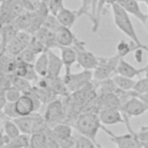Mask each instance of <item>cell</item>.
Segmentation results:
<instances>
[{
    "label": "cell",
    "instance_id": "8992f818",
    "mask_svg": "<svg viewBox=\"0 0 148 148\" xmlns=\"http://www.w3.org/2000/svg\"><path fill=\"white\" fill-rule=\"evenodd\" d=\"M62 79H64L68 90L71 92H74V91L81 89L82 87H84L86 84H88L89 82H91L94 76H92V71L83 69V72H80V73L65 74V76Z\"/></svg>",
    "mask_w": 148,
    "mask_h": 148
},
{
    "label": "cell",
    "instance_id": "f35d334b",
    "mask_svg": "<svg viewBox=\"0 0 148 148\" xmlns=\"http://www.w3.org/2000/svg\"><path fill=\"white\" fill-rule=\"evenodd\" d=\"M136 96H139V97L148 105V91H147V92H143V94H140V95H136Z\"/></svg>",
    "mask_w": 148,
    "mask_h": 148
},
{
    "label": "cell",
    "instance_id": "5b68a950",
    "mask_svg": "<svg viewBox=\"0 0 148 148\" xmlns=\"http://www.w3.org/2000/svg\"><path fill=\"white\" fill-rule=\"evenodd\" d=\"M44 119L47 123V125L51 127L65 120V108L60 98H56L50 103H47L44 112Z\"/></svg>",
    "mask_w": 148,
    "mask_h": 148
},
{
    "label": "cell",
    "instance_id": "e0dca14e",
    "mask_svg": "<svg viewBox=\"0 0 148 148\" xmlns=\"http://www.w3.org/2000/svg\"><path fill=\"white\" fill-rule=\"evenodd\" d=\"M47 53H49V73H47V76L58 77L60 75L61 68L64 66L62 59H61V57H58L56 53H53L51 49H47Z\"/></svg>",
    "mask_w": 148,
    "mask_h": 148
},
{
    "label": "cell",
    "instance_id": "ba28073f",
    "mask_svg": "<svg viewBox=\"0 0 148 148\" xmlns=\"http://www.w3.org/2000/svg\"><path fill=\"white\" fill-rule=\"evenodd\" d=\"M101 130H103L110 138H111V141H113L117 147L119 148H131V147H142V143L141 141L134 135V133L132 132H128L127 134H123V135H116L113 134L112 132H110L105 125L102 124V127Z\"/></svg>",
    "mask_w": 148,
    "mask_h": 148
},
{
    "label": "cell",
    "instance_id": "1f68e13d",
    "mask_svg": "<svg viewBox=\"0 0 148 148\" xmlns=\"http://www.w3.org/2000/svg\"><path fill=\"white\" fill-rule=\"evenodd\" d=\"M133 90H134L135 95H140V94H143V92L148 91V74L145 77L139 79L135 82V86H134Z\"/></svg>",
    "mask_w": 148,
    "mask_h": 148
},
{
    "label": "cell",
    "instance_id": "f546056e",
    "mask_svg": "<svg viewBox=\"0 0 148 148\" xmlns=\"http://www.w3.org/2000/svg\"><path fill=\"white\" fill-rule=\"evenodd\" d=\"M15 58H17V59H20V60H23V61H25V62H28V64H35V61H36V59H37V54H36L31 49L27 47V49H24L18 56H16Z\"/></svg>",
    "mask_w": 148,
    "mask_h": 148
},
{
    "label": "cell",
    "instance_id": "ab89813d",
    "mask_svg": "<svg viewBox=\"0 0 148 148\" xmlns=\"http://www.w3.org/2000/svg\"><path fill=\"white\" fill-rule=\"evenodd\" d=\"M146 25H147V30H148V17H147V21H146Z\"/></svg>",
    "mask_w": 148,
    "mask_h": 148
},
{
    "label": "cell",
    "instance_id": "ffe728a7",
    "mask_svg": "<svg viewBox=\"0 0 148 148\" xmlns=\"http://www.w3.org/2000/svg\"><path fill=\"white\" fill-rule=\"evenodd\" d=\"M34 13L35 12H29V10H24L23 13H21L20 15H17L14 20H13V24L18 29V30H27V28L30 25L32 17H34Z\"/></svg>",
    "mask_w": 148,
    "mask_h": 148
},
{
    "label": "cell",
    "instance_id": "52a82bcc",
    "mask_svg": "<svg viewBox=\"0 0 148 148\" xmlns=\"http://www.w3.org/2000/svg\"><path fill=\"white\" fill-rule=\"evenodd\" d=\"M32 38V35L29 34L25 30H18V32L16 34V36L10 40V43L7 45L6 52L12 56V57H16L18 56L24 49H27L30 44V40Z\"/></svg>",
    "mask_w": 148,
    "mask_h": 148
},
{
    "label": "cell",
    "instance_id": "ac0fdd59",
    "mask_svg": "<svg viewBox=\"0 0 148 148\" xmlns=\"http://www.w3.org/2000/svg\"><path fill=\"white\" fill-rule=\"evenodd\" d=\"M57 17L59 20V22L61 23V25H65V27H72L75 21L79 18V15H77V12H74L72 9H68L66 7H62L57 14Z\"/></svg>",
    "mask_w": 148,
    "mask_h": 148
},
{
    "label": "cell",
    "instance_id": "5bb4252c",
    "mask_svg": "<svg viewBox=\"0 0 148 148\" xmlns=\"http://www.w3.org/2000/svg\"><path fill=\"white\" fill-rule=\"evenodd\" d=\"M60 49V57L62 59L64 66H65V74H69L71 73V67L73 66L74 62H76L77 56H76V50L75 47L72 46H59Z\"/></svg>",
    "mask_w": 148,
    "mask_h": 148
},
{
    "label": "cell",
    "instance_id": "e575fe53",
    "mask_svg": "<svg viewBox=\"0 0 148 148\" xmlns=\"http://www.w3.org/2000/svg\"><path fill=\"white\" fill-rule=\"evenodd\" d=\"M131 132L134 133V135L141 141L142 147H148V128L141 127V130H140L139 132H134L133 130H132Z\"/></svg>",
    "mask_w": 148,
    "mask_h": 148
},
{
    "label": "cell",
    "instance_id": "cb8c5ba5",
    "mask_svg": "<svg viewBox=\"0 0 148 148\" xmlns=\"http://www.w3.org/2000/svg\"><path fill=\"white\" fill-rule=\"evenodd\" d=\"M47 136L45 131H39L30 134V147L31 148H46Z\"/></svg>",
    "mask_w": 148,
    "mask_h": 148
},
{
    "label": "cell",
    "instance_id": "2e32d148",
    "mask_svg": "<svg viewBox=\"0 0 148 148\" xmlns=\"http://www.w3.org/2000/svg\"><path fill=\"white\" fill-rule=\"evenodd\" d=\"M17 32H18V29L13 23L1 24V47H2L1 53H5L6 52L7 45L16 36Z\"/></svg>",
    "mask_w": 148,
    "mask_h": 148
},
{
    "label": "cell",
    "instance_id": "4316f807",
    "mask_svg": "<svg viewBox=\"0 0 148 148\" xmlns=\"http://www.w3.org/2000/svg\"><path fill=\"white\" fill-rule=\"evenodd\" d=\"M136 49H139V46L132 40V43L130 44V43H127L126 40H124V39H121L118 44H117V53L121 57V58H124V57H126L130 52H132V51H135Z\"/></svg>",
    "mask_w": 148,
    "mask_h": 148
},
{
    "label": "cell",
    "instance_id": "f1b7e54d",
    "mask_svg": "<svg viewBox=\"0 0 148 148\" xmlns=\"http://www.w3.org/2000/svg\"><path fill=\"white\" fill-rule=\"evenodd\" d=\"M43 25L46 27L47 29H50V30H52V31L54 32V31L61 25V23L59 22V20H58V17H57L56 14L49 13V14L45 16V18H44V23H43Z\"/></svg>",
    "mask_w": 148,
    "mask_h": 148
},
{
    "label": "cell",
    "instance_id": "603a6c76",
    "mask_svg": "<svg viewBox=\"0 0 148 148\" xmlns=\"http://www.w3.org/2000/svg\"><path fill=\"white\" fill-rule=\"evenodd\" d=\"M99 91L98 94H108V92H116V94H120L123 90L116 84V82L113 81L112 77H108L105 80L99 81Z\"/></svg>",
    "mask_w": 148,
    "mask_h": 148
},
{
    "label": "cell",
    "instance_id": "83f0119b",
    "mask_svg": "<svg viewBox=\"0 0 148 148\" xmlns=\"http://www.w3.org/2000/svg\"><path fill=\"white\" fill-rule=\"evenodd\" d=\"M96 146L98 145L94 140H91L90 138L83 134H80V136L75 138V145H74L75 148H94Z\"/></svg>",
    "mask_w": 148,
    "mask_h": 148
},
{
    "label": "cell",
    "instance_id": "6da1fadb",
    "mask_svg": "<svg viewBox=\"0 0 148 148\" xmlns=\"http://www.w3.org/2000/svg\"><path fill=\"white\" fill-rule=\"evenodd\" d=\"M111 9H112V14H113V21H114V24L117 25V28L121 32H124L131 40H133L139 47H141L148 52V47L141 43L140 38L136 35V31L133 27L131 18H130V14L116 1H113L111 3Z\"/></svg>",
    "mask_w": 148,
    "mask_h": 148
},
{
    "label": "cell",
    "instance_id": "7a4b0ae2",
    "mask_svg": "<svg viewBox=\"0 0 148 148\" xmlns=\"http://www.w3.org/2000/svg\"><path fill=\"white\" fill-rule=\"evenodd\" d=\"M74 127L80 134H83L96 142V135L102 127V121L97 112L83 111L74 121Z\"/></svg>",
    "mask_w": 148,
    "mask_h": 148
},
{
    "label": "cell",
    "instance_id": "74e56055",
    "mask_svg": "<svg viewBox=\"0 0 148 148\" xmlns=\"http://www.w3.org/2000/svg\"><path fill=\"white\" fill-rule=\"evenodd\" d=\"M143 49H141V47H139V49H136L135 51H134V54H135V60H136V62H142V54H143Z\"/></svg>",
    "mask_w": 148,
    "mask_h": 148
},
{
    "label": "cell",
    "instance_id": "836d02e7",
    "mask_svg": "<svg viewBox=\"0 0 148 148\" xmlns=\"http://www.w3.org/2000/svg\"><path fill=\"white\" fill-rule=\"evenodd\" d=\"M1 112L5 116L9 117V118H16V117H18L17 111H16V106H15V102H7V104L3 108H1Z\"/></svg>",
    "mask_w": 148,
    "mask_h": 148
},
{
    "label": "cell",
    "instance_id": "b9f144b4",
    "mask_svg": "<svg viewBox=\"0 0 148 148\" xmlns=\"http://www.w3.org/2000/svg\"><path fill=\"white\" fill-rule=\"evenodd\" d=\"M136 1H139V2H143V0H136Z\"/></svg>",
    "mask_w": 148,
    "mask_h": 148
},
{
    "label": "cell",
    "instance_id": "7402d4cb",
    "mask_svg": "<svg viewBox=\"0 0 148 148\" xmlns=\"http://www.w3.org/2000/svg\"><path fill=\"white\" fill-rule=\"evenodd\" d=\"M112 79L116 82V84L121 90H125V91L133 90L134 89V86H135V82H136L133 77H128V76H125V75H121V74H118V73Z\"/></svg>",
    "mask_w": 148,
    "mask_h": 148
},
{
    "label": "cell",
    "instance_id": "3957f363",
    "mask_svg": "<svg viewBox=\"0 0 148 148\" xmlns=\"http://www.w3.org/2000/svg\"><path fill=\"white\" fill-rule=\"evenodd\" d=\"M121 57L117 53L113 57L110 58H101L99 57V62L98 65L92 69V76L95 81H102L111 76L112 73H116L117 67L119 65Z\"/></svg>",
    "mask_w": 148,
    "mask_h": 148
},
{
    "label": "cell",
    "instance_id": "d590c367",
    "mask_svg": "<svg viewBox=\"0 0 148 148\" xmlns=\"http://www.w3.org/2000/svg\"><path fill=\"white\" fill-rule=\"evenodd\" d=\"M81 1H82L81 7L79 8V10H76L79 17H80L81 15L86 14V15H89V16H90V20H91V13L89 12V10L91 9V0H81Z\"/></svg>",
    "mask_w": 148,
    "mask_h": 148
},
{
    "label": "cell",
    "instance_id": "30bf717a",
    "mask_svg": "<svg viewBox=\"0 0 148 148\" xmlns=\"http://www.w3.org/2000/svg\"><path fill=\"white\" fill-rule=\"evenodd\" d=\"M117 3H119L128 14L135 16L136 18H139L143 24H146V21H147V17L148 15L145 14L141 9H140V6H139V1L136 0H114Z\"/></svg>",
    "mask_w": 148,
    "mask_h": 148
},
{
    "label": "cell",
    "instance_id": "4dcf8cb0",
    "mask_svg": "<svg viewBox=\"0 0 148 148\" xmlns=\"http://www.w3.org/2000/svg\"><path fill=\"white\" fill-rule=\"evenodd\" d=\"M1 91H5V95H6L8 102H16L23 95V92L15 86H12L7 90H1Z\"/></svg>",
    "mask_w": 148,
    "mask_h": 148
},
{
    "label": "cell",
    "instance_id": "d6986e66",
    "mask_svg": "<svg viewBox=\"0 0 148 148\" xmlns=\"http://www.w3.org/2000/svg\"><path fill=\"white\" fill-rule=\"evenodd\" d=\"M34 66H35V69L39 76H47V73H49V53H47V50L38 54Z\"/></svg>",
    "mask_w": 148,
    "mask_h": 148
},
{
    "label": "cell",
    "instance_id": "4fadbf2b",
    "mask_svg": "<svg viewBox=\"0 0 148 148\" xmlns=\"http://www.w3.org/2000/svg\"><path fill=\"white\" fill-rule=\"evenodd\" d=\"M56 39L58 43V47L59 46H72L76 39V36L71 31L69 27H65V25H60L56 31Z\"/></svg>",
    "mask_w": 148,
    "mask_h": 148
},
{
    "label": "cell",
    "instance_id": "484cf974",
    "mask_svg": "<svg viewBox=\"0 0 148 148\" xmlns=\"http://www.w3.org/2000/svg\"><path fill=\"white\" fill-rule=\"evenodd\" d=\"M13 86H15L16 88H18L23 94L29 92L34 88L31 81H29L24 76H17V75H14V77H13Z\"/></svg>",
    "mask_w": 148,
    "mask_h": 148
},
{
    "label": "cell",
    "instance_id": "d4e9b609",
    "mask_svg": "<svg viewBox=\"0 0 148 148\" xmlns=\"http://www.w3.org/2000/svg\"><path fill=\"white\" fill-rule=\"evenodd\" d=\"M30 147V134L21 133L16 138L12 139L5 148H27Z\"/></svg>",
    "mask_w": 148,
    "mask_h": 148
},
{
    "label": "cell",
    "instance_id": "9c48e42d",
    "mask_svg": "<svg viewBox=\"0 0 148 148\" xmlns=\"http://www.w3.org/2000/svg\"><path fill=\"white\" fill-rule=\"evenodd\" d=\"M98 117L103 125H114L119 123H125L123 112L117 108H101L98 111Z\"/></svg>",
    "mask_w": 148,
    "mask_h": 148
},
{
    "label": "cell",
    "instance_id": "277c9868",
    "mask_svg": "<svg viewBox=\"0 0 148 148\" xmlns=\"http://www.w3.org/2000/svg\"><path fill=\"white\" fill-rule=\"evenodd\" d=\"M73 46L76 50V62L79 64L80 67H82L83 69H90L92 71L99 62V57H96L94 53H91L90 51L86 50L84 47V42L79 40L77 38L75 39Z\"/></svg>",
    "mask_w": 148,
    "mask_h": 148
},
{
    "label": "cell",
    "instance_id": "7c38bea8",
    "mask_svg": "<svg viewBox=\"0 0 148 148\" xmlns=\"http://www.w3.org/2000/svg\"><path fill=\"white\" fill-rule=\"evenodd\" d=\"M116 73L128 76V77H135V76H139L143 73H148V65L145 66V67H141V68H136V67H134L133 65H131L130 62H127L126 60H124L121 58L120 61H119V65L117 67Z\"/></svg>",
    "mask_w": 148,
    "mask_h": 148
},
{
    "label": "cell",
    "instance_id": "9a60e30c",
    "mask_svg": "<svg viewBox=\"0 0 148 148\" xmlns=\"http://www.w3.org/2000/svg\"><path fill=\"white\" fill-rule=\"evenodd\" d=\"M34 36H36L45 46L46 49H52V47H56L58 46V43H57V39H56V35L52 30L47 29L46 27H42L39 28L35 34Z\"/></svg>",
    "mask_w": 148,
    "mask_h": 148
},
{
    "label": "cell",
    "instance_id": "d6a6232c",
    "mask_svg": "<svg viewBox=\"0 0 148 148\" xmlns=\"http://www.w3.org/2000/svg\"><path fill=\"white\" fill-rule=\"evenodd\" d=\"M29 49H31L36 54H39V53H42V52H44V51H46L47 49H46V46L36 37V36H34L32 35V38H31V40H30V44H29V46H28Z\"/></svg>",
    "mask_w": 148,
    "mask_h": 148
},
{
    "label": "cell",
    "instance_id": "60d3db41",
    "mask_svg": "<svg viewBox=\"0 0 148 148\" xmlns=\"http://www.w3.org/2000/svg\"><path fill=\"white\" fill-rule=\"evenodd\" d=\"M143 2H145V3L147 5V6H148V0H143Z\"/></svg>",
    "mask_w": 148,
    "mask_h": 148
},
{
    "label": "cell",
    "instance_id": "8d00e7d4",
    "mask_svg": "<svg viewBox=\"0 0 148 148\" xmlns=\"http://www.w3.org/2000/svg\"><path fill=\"white\" fill-rule=\"evenodd\" d=\"M49 8H50V13L52 14H57L64 6H62V0H49L47 1Z\"/></svg>",
    "mask_w": 148,
    "mask_h": 148
},
{
    "label": "cell",
    "instance_id": "8fae6325",
    "mask_svg": "<svg viewBox=\"0 0 148 148\" xmlns=\"http://www.w3.org/2000/svg\"><path fill=\"white\" fill-rule=\"evenodd\" d=\"M16 111L18 116H28L36 111L35 102L29 94H23L16 102H15Z\"/></svg>",
    "mask_w": 148,
    "mask_h": 148
},
{
    "label": "cell",
    "instance_id": "44dd1931",
    "mask_svg": "<svg viewBox=\"0 0 148 148\" xmlns=\"http://www.w3.org/2000/svg\"><path fill=\"white\" fill-rule=\"evenodd\" d=\"M53 133L56 135V138L58 139V141H62L66 140L71 136H73V130L72 127L67 124V123H58L57 125H54L52 127Z\"/></svg>",
    "mask_w": 148,
    "mask_h": 148
},
{
    "label": "cell",
    "instance_id": "7bdbcfd3",
    "mask_svg": "<svg viewBox=\"0 0 148 148\" xmlns=\"http://www.w3.org/2000/svg\"><path fill=\"white\" fill-rule=\"evenodd\" d=\"M0 1H1V2H2V1H6V0H0Z\"/></svg>",
    "mask_w": 148,
    "mask_h": 148
}]
</instances>
